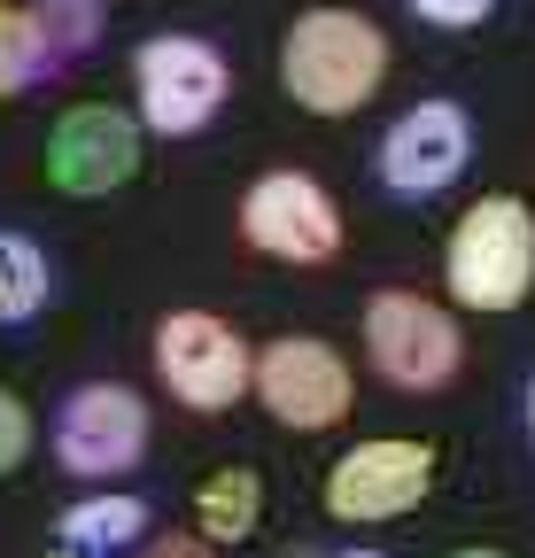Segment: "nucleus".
Listing matches in <instances>:
<instances>
[{
  "label": "nucleus",
  "instance_id": "dca6fc26",
  "mask_svg": "<svg viewBox=\"0 0 535 558\" xmlns=\"http://www.w3.org/2000/svg\"><path fill=\"white\" fill-rule=\"evenodd\" d=\"M32 16H39V32H47L54 62H62V54H86V47H94V32H101V0H32Z\"/></svg>",
  "mask_w": 535,
  "mask_h": 558
},
{
  "label": "nucleus",
  "instance_id": "6e6552de",
  "mask_svg": "<svg viewBox=\"0 0 535 558\" xmlns=\"http://www.w3.org/2000/svg\"><path fill=\"white\" fill-rule=\"evenodd\" d=\"M241 241L272 264H326L342 256V209L311 171H264L241 194Z\"/></svg>",
  "mask_w": 535,
  "mask_h": 558
},
{
  "label": "nucleus",
  "instance_id": "1a4fd4ad",
  "mask_svg": "<svg viewBox=\"0 0 535 558\" xmlns=\"http://www.w3.org/2000/svg\"><path fill=\"white\" fill-rule=\"evenodd\" d=\"M248 341L226 326V318H210V311H171L163 326H156V380L186 403V411H226V403H241V388H248Z\"/></svg>",
  "mask_w": 535,
  "mask_h": 558
},
{
  "label": "nucleus",
  "instance_id": "f257e3e1",
  "mask_svg": "<svg viewBox=\"0 0 535 558\" xmlns=\"http://www.w3.org/2000/svg\"><path fill=\"white\" fill-rule=\"evenodd\" d=\"M388 78V32L357 9H303L280 39V86L311 117H357Z\"/></svg>",
  "mask_w": 535,
  "mask_h": 558
},
{
  "label": "nucleus",
  "instance_id": "9d476101",
  "mask_svg": "<svg viewBox=\"0 0 535 558\" xmlns=\"http://www.w3.org/2000/svg\"><path fill=\"white\" fill-rule=\"evenodd\" d=\"M141 171V117H124L109 101H78L62 109L47 132V179L62 194H109Z\"/></svg>",
  "mask_w": 535,
  "mask_h": 558
},
{
  "label": "nucleus",
  "instance_id": "9b49d317",
  "mask_svg": "<svg viewBox=\"0 0 535 558\" xmlns=\"http://www.w3.org/2000/svg\"><path fill=\"white\" fill-rule=\"evenodd\" d=\"M465 156H474V124L458 101H420L380 132V179L388 194H412V202L442 194L465 171Z\"/></svg>",
  "mask_w": 535,
  "mask_h": 558
},
{
  "label": "nucleus",
  "instance_id": "2eb2a0df",
  "mask_svg": "<svg viewBox=\"0 0 535 558\" xmlns=\"http://www.w3.org/2000/svg\"><path fill=\"white\" fill-rule=\"evenodd\" d=\"M47 295H54V271H47L39 241H24V233H0V326H24V318H39V311H47Z\"/></svg>",
  "mask_w": 535,
  "mask_h": 558
},
{
  "label": "nucleus",
  "instance_id": "4be33fe9",
  "mask_svg": "<svg viewBox=\"0 0 535 558\" xmlns=\"http://www.w3.org/2000/svg\"><path fill=\"white\" fill-rule=\"evenodd\" d=\"M458 558H504V550H458Z\"/></svg>",
  "mask_w": 535,
  "mask_h": 558
},
{
  "label": "nucleus",
  "instance_id": "4468645a",
  "mask_svg": "<svg viewBox=\"0 0 535 558\" xmlns=\"http://www.w3.org/2000/svg\"><path fill=\"white\" fill-rule=\"evenodd\" d=\"M47 70H54V47H47V32H39V16L16 9V0H0V101L32 94Z\"/></svg>",
  "mask_w": 535,
  "mask_h": 558
},
{
  "label": "nucleus",
  "instance_id": "20e7f679",
  "mask_svg": "<svg viewBox=\"0 0 535 558\" xmlns=\"http://www.w3.org/2000/svg\"><path fill=\"white\" fill-rule=\"evenodd\" d=\"M435 488V442H404V435H380V442H357L326 465V512L342 527H373V520H404L427 505Z\"/></svg>",
  "mask_w": 535,
  "mask_h": 558
},
{
  "label": "nucleus",
  "instance_id": "f3484780",
  "mask_svg": "<svg viewBox=\"0 0 535 558\" xmlns=\"http://www.w3.org/2000/svg\"><path fill=\"white\" fill-rule=\"evenodd\" d=\"M24 458H32V411H24L16 388H0V481H9Z\"/></svg>",
  "mask_w": 535,
  "mask_h": 558
},
{
  "label": "nucleus",
  "instance_id": "0eeeda50",
  "mask_svg": "<svg viewBox=\"0 0 535 558\" xmlns=\"http://www.w3.org/2000/svg\"><path fill=\"white\" fill-rule=\"evenodd\" d=\"M54 458L78 481H117L148 458V403L124 380H86L54 411Z\"/></svg>",
  "mask_w": 535,
  "mask_h": 558
},
{
  "label": "nucleus",
  "instance_id": "6ab92c4d",
  "mask_svg": "<svg viewBox=\"0 0 535 558\" xmlns=\"http://www.w3.org/2000/svg\"><path fill=\"white\" fill-rule=\"evenodd\" d=\"M148 558H210V543H203V535H171V543H156Z\"/></svg>",
  "mask_w": 535,
  "mask_h": 558
},
{
  "label": "nucleus",
  "instance_id": "a211bd4d",
  "mask_svg": "<svg viewBox=\"0 0 535 558\" xmlns=\"http://www.w3.org/2000/svg\"><path fill=\"white\" fill-rule=\"evenodd\" d=\"M497 9V0H412V16H427V24H442V32H465V24H482Z\"/></svg>",
  "mask_w": 535,
  "mask_h": 558
},
{
  "label": "nucleus",
  "instance_id": "7ed1b4c3",
  "mask_svg": "<svg viewBox=\"0 0 535 558\" xmlns=\"http://www.w3.org/2000/svg\"><path fill=\"white\" fill-rule=\"evenodd\" d=\"M365 357L388 388H450L458 365H465V341H458V318L427 295H404V288H388L365 303Z\"/></svg>",
  "mask_w": 535,
  "mask_h": 558
},
{
  "label": "nucleus",
  "instance_id": "39448f33",
  "mask_svg": "<svg viewBox=\"0 0 535 558\" xmlns=\"http://www.w3.org/2000/svg\"><path fill=\"white\" fill-rule=\"evenodd\" d=\"M248 388L264 396V411L295 435H318V427H342L350 403H357V380L342 365V349L318 341V333H280L264 357L248 365Z\"/></svg>",
  "mask_w": 535,
  "mask_h": 558
},
{
  "label": "nucleus",
  "instance_id": "f8f14e48",
  "mask_svg": "<svg viewBox=\"0 0 535 558\" xmlns=\"http://www.w3.org/2000/svg\"><path fill=\"white\" fill-rule=\"evenodd\" d=\"M264 527V481L248 465H226L194 488V535L203 543H248Z\"/></svg>",
  "mask_w": 535,
  "mask_h": 558
},
{
  "label": "nucleus",
  "instance_id": "5701e85b",
  "mask_svg": "<svg viewBox=\"0 0 535 558\" xmlns=\"http://www.w3.org/2000/svg\"><path fill=\"white\" fill-rule=\"evenodd\" d=\"M39 558H78V550H39Z\"/></svg>",
  "mask_w": 535,
  "mask_h": 558
},
{
  "label": "nucleus",
  "instance_id": "423d86ee",
  "mask_svg": "<svg viewBox=\"0 0 535 558\" xmlns=\"http://www.w3.org/2000/svg\"><path fill=\"white\" fill-rule=\"evenodd\" d=\"M226 54L194 32H163L132 54V94H141V124L148 132H203L226 109Z\"/></svg>",
  "mask_w": 535,
  "mask_h": 558
},
{
  "label": "nucleus",
  "instance_id": "aec40b11",
  "mask_svg": "<svg viewBox=\"0 0 535 558\" xmlns=\"http://www.w3.org/2000/svg\"><path fill=\"white\" fill-rule=\"evenodd\" d=\"M527 435H535V380H527Z\"/></svg>",
  "mask_w": 535,
  "mask_h": 558
},
{
  "label": "nucleus",
  "instance_id": "f03ea898",
  "mask_svg": "<svg viewBox=\"0 0 535 558\" xmlns=\"http://www.w3.org/2000/svg\"><path fill=\"white\" fill-rule=\"evenodd\" d=\"M442 279L465 311H520L535 288V209L520 194H482L442 241Z\"/></svg>",
  "mask_w": 535,
  "mask_h": 558
},
{
  "label": "nucleus",
  "instance_id": "ddd939ff",
  "mask_svg": "<svg viewBox=\"0 0 535 558\" xmlns=\"http://www.w3.org/2000/svg\"><path fill=\"white\" fill-rule=\"evenodd\" d=\"M148 527V505L141 497H86L62 512V550H78V558H101V550H132Z\"/></svg>",
  "mask_w": 535,
  "mask_h": 558
},
{
  "label": "nucleus",
  "instance_id": "412c9836",
  "mask_svg": "<svg viewBox=\"0 0 535 558\" xmlns=\"http://www.w3.org/2000/svg\"><path fill=\"white\" fill-rule=\"evenodd\" d=\"M333 558H380V550H333Z\"/></svg>",
  "mask_w": 535,
  "mask_h": 558
}]
</instances>
